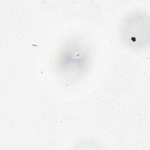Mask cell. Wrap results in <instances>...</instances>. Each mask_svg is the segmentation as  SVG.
<instances>
[{"instance_id":"2","label":"cell","mask_w":150,"mask_h":150,"mask_svg":"<svg viewBox=\"0 0 150 150\" xmlns=\"http://www.w3.org/2000/svg\"><path fill=\"white\" fill-rule=\"evenodd\" d=\"M122 42L134 49L145 48L149 42V18L142 12H134L127 15L120 27Z\"/></svg>"},{"instance_id":"1","label":"cell","mask_w":150,"mask_h":150,"mask_svg":"<svg viewBox=\"0 0 150 150\" xmlns=\"http://www.w3.org/2000/svg\"><path fill=\"white\" fill-rule=\"evenodd\" d=\"M90 54L88 46L77 39L65 43L57 53L55 61L57 71L66 80L80 79L88 69Z\"/></svg>"}]
</instances>
